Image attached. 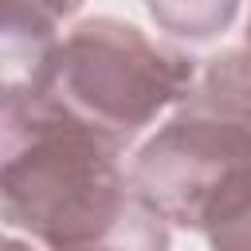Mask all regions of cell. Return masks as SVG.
<instances>
[{"label": "cell", "mask_w": 251, "mask_h": 251, "mask_svg": "<svg viewBox=\"0 0 251 251\" xmlns=\"http://www.w3.org/2000/svg\"><path fill=\"white\" fill-rule=\"evenodd\" d=\"M4 251H43V247H35L27 235H16V231H8V239H4Z\"/></svg>", "instance_id": "52a82bcc"}, {"label": "cell", "mask_w": 251, "mask_h": 251, "mask_svg": "<svg viewBox=\"0 0 251 251\" xmlns=\"http://www.w3.org/2000/svg\"><path fill=\"white\" fill-rule=\"evenodd\" d=\"M4 227L43 251H169L173 224L133 188L126 141L47 98L0 102Z\"/></svg>", "instance_id": "6da1fadb"}, {"label": "cell", "mask_w": 251, "mask_h": 251, "mask_svg": "<svg viewBox=\"0 0 251 251\" xmlns=\"http://www.w3.org/2000/svg\"><path fill=\"white\" fill-rule=\"evenodd\" d=\"M212 251H251V169L231 180L204 224Z\"/></svg>", "instance_id": "5b68a950"}, {"label": "cell", "mask_w": 251, "mask_h": 251, "mask_svg": "<svg viewBox=\"0 0 251 251\" xmlns=\"http://www.w3.org/2000/svg\"><path fill=\"white\" fill-rule=\"evenodd\" d=\"M196 75L192 55L149 39L137 24L94 16L59 39L43 90L27 98H47L129 145L145 126L180 106Z\"/></svg>", "instance_id": "3957f363"}, {"label": "cell", "mask_w": 251, "mask_h": 251, "mask_svg": "<svg viewBox=\"0 0 251 251\" xmlns=\"http://www.w3.org/2000/svg\"><path fill=\"white\" fill-rule=\"evenodd\" d=\"M243 0H145L149 20L188 43H208L231 27Z\"/></svg>", "instance_id": "277c9868"}, {"label": "cell", "mask_w": 251, "mask_h": 251, "mask_svg": "<svg viewBox=\"0 0 251 251\" xmlns=\"http://www.w3.org/2000/svg\"><path fill=\"white\" fill-rule=\"evenodd\" d=\"M16 4H27V8H35V12L51 16L55 24H59V20H67V16H75V12L82 8V0H16Z\"/></svg>", "instance_id": "8992f818"}, {"label": "cell", "mask_w": 251, "mask_h": 251, "mask_svg": "<svg viewBox=\"0 0 251 251\" xmlns=\"http://www.w3.org/2000/svg\"><path fill=\"white\" fill-rule=\"evenodd\" d=\"M243 43H247V51H251V20H247V35H243Z\"/></svg>", "instance_id": "ba28073f"}, {"label": "cell", "mask_w": 251, "mask_h": 251, "mask_svg": "<svg viewBox=\"0 0 251 251\" xmlns=\"http://www.w3.org/2000/svg\"><path fill=\"white\" fill-rule=\"evenodd\" d=\"M251 169V51L204 59L192 90L129 157L133 188L173 224L204 231L216 200Z\"/></svg>", "instance_id": "7a4b0ae2"}]
</instances>
